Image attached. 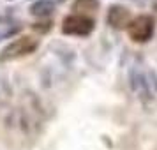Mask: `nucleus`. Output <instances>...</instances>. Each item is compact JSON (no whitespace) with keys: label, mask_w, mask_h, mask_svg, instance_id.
Returning <instances> with one entry per match:
<instances>
[{"label":"nucleus","mask_w":157,"mask_h":150,"mask_svg":"<svg viewBox=\"0 0 157 150\" xmlns=\"http://www.w3.org/2000/svg\"><path fill=\"white\" fill-rule=\"evenodd\" d=\"M154 30H155V20L150 14H140L131 20L127 34L134 43H147L154 36Z\"/></svg>","instance_id":"nucleus-1"},{"label":"nucleus","mask_w":157,"mask_h":150,"mask_svg":"<svg viewBox=\"0 0 157 150\" xmlns=\"http://www.w3.org/2000/svg\"><path fill=\"white\" fill-rule=\"evenodd\" d=\"M37 46H39V39L30 36H21L2 51L0 60H16V58L27 57V55H30L37 50Z\"/></svg>","instance_id":"nucleus-2"},{"label":"nucleus","mask_w":157,"mask_h":150,"mask_svg":"<svg viewBox=\"0 0 157 150\" xmlns=\"http://www.w3.org/2000/svg\"><path fill=\"white\" fill-rule=\"evenodd\" d=\"M94 30V20L81 14H69L62 21V32L67 36H88Z\"/></svg>","instance_id":"nucleus-3"},{"label":"nucleus","mask_w":157,"mask_h":150,"mask_svg":"<svg viewBox=\"0 0 157 150\" xmlns=\"http://www.w3.org/2000/svg\"><path fill=\"white\" fill-rule=\"evenodd\" d=\"M108 23L117 30L127 29L131 23V13L124 6H111L108 11Z\"/></svg>","instance_id":"nucleus-4"},{"label":"nucleus","mask_w":157,"mask_h":150,"mask_svg":"<svg viewBox=\"0 0 157 150\" xmlns=\"http://www.w3.org/2000/svg\"><path fill=\"white\" fill-rule=\"evenodd\" d=\"M72 9H74V14H94L99 9V0H74Z\"/></svg>","instance_id":"nucleus-5"},{"label":"nucleus","mask_w":157,"mask_h":150,"mask_svg":"<svg viewBox=\"0 0 157 150\" xmlns=\"http://www.w3.org/2000/svg\"><path fill=\"white\" fill-rule=\"evenodd\" d=\"M53 9H55V6L51 4L50 0H39V2H36L32 7H30V13L34 16H48L53 13Z\"/></svg>","instance_id":"nucleus-6"},{"label":"nucleus","mask_w":157,"mask_h":150,"mask_svg":"<svg viewBox=\"0 0 157 150\" xmlns=\"http://www.w3.org/2000/svg\"><path fill=\"white\" fill-rule=\"evenodd\" d=\"M32 29L37 30V32H41V34H44V32H50V30H51V21H46V23H36V25H34Z\"/></svg>","instance_id":"nucleus-7"},{"label":"nucleus","mask_w":157,"mask_h":150,"mask_svg":"<svg viewBox=\"0 0 157 150\" xmlns=\"http://www.w3.org/2000/svg\"><path fill=\"white\" fill-rule=\"evenodd\" d=\"M154 11H155V14H157V2L154 4Z\"/></svg>","instance_id":"nucleus-8"}]
</instances>
